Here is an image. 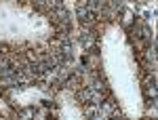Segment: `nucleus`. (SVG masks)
Listing matches in <instances>:
<instances>
[{"label": "nucleus", "mask_w": 158, "mask_h": 120, "mask_svg": "<svg viewBox=\"0 0 158 120\" xmlns=\"http://www.w3.org/2000/svg\"><path fill=\"white\" fill-rule=\"evenodd\" d=\"M93 42H95V34H93L91 30H82V34H80V44L85 48H91Z\"/></svg>", "instance_id": "f257e3e1"}, {"label": "nucleus", "mask_w": 158, "mask_h": 120, "mask_svg": "<svg viewBox=\"0 0 158 120\" xmlns=\"http://www.w3.org/2000/svg\"><path fill=\"white\" fill-rule=\"evenodd\" d=\"M32 114H34V112H32V110H25V112H21V116H23V118H30V116H32Z\"/></svg>", "instance_id": "f03ea898"}]
</instances>
